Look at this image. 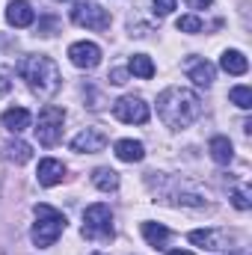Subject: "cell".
Wrapping results in <instances>:
<instances>
[{
    "instance_id": "1",
    "label": "cell",
    "mask_w": 252,
    "mask_h": 255,
    "mask_svg": "<svg viewBox=\"0 0 252 255\" xmlns=\"http://www.w3.org/2000/svg\"><path fill=\"white\" fill-rule=\"evenodd\" d=\"M157 116L172 130H184L202 116V98L187 86H169L157 95Z\"/></svg>"
},
{
    "instance_id": "2",
    "label": "cell",
    "mask_w": 252,
    "mask_h": 255,
    "mask_svg": "<svg viewBox=\"0 0 252 255\" xmlns=\"http://www.w3.org/2000/svg\"><path fill=\"white\" fill-rule=\"evenodd\" d=\"M18 74L30 86V92L39 95V98H45V101L54 98L60 92V86H63L60 65L54 63L51 57H45V54H27V57H21L18 60Z\"/></svg>"
},
{
    "instance_id": "3",
    "label": "cell",
    "mask_w": 252,
    "mask_h": 255,
    "mask_svg": "<svg viewBox=\"0 0 252 255\" xmlns=\"http://www.w3.org/2000/svg\"><path fill=\"white\" fill-rule=\"evenodd\" d=\"M65 217L57 211V208H51V205H36V223H33V232H30V238H33V244L39 247V250H48V247H54L57 241H60V235L65 232Z\"/></svg>"
},
{
    "instance_id": "4",
    "label": "cell",
    "mask_w": 252,
    "mask_h": 255,
    "mask_svg": "<svg viewBox=\"0 0 252 255\" xmlns=\"http://www.w3.org/2000/svg\"><path fill=\"white\" fill-rule=\"evenodd\" d=\"M63 125H65V110L63 107H57V104H45L42 110H39V119H36V136H39V142L42 145H57L60 139H63Z\"/></svg>"
},
{
    "instance_id": "5",
    "label": "cell",
    "mask_w": 252,
    "mask_h": 255,
    "mask_svg": "<svg viewBox=\"0 0 252 255\" xmlns=\"http://www.w3.org/2000/svg\"><path fill=\"white\" fill-rule=\"evenodd\" d=\"M83 238L89 241H107L113 238V211L110 205L98 202L83 211Z\"/></svg>"
},
{
    "instance_id": "6",
    "label": "cell",
    "mask_w": 252,
    "mask_h": 255,
    "mask_svg": "<svg viewBox=\"0 0 252 255\" xmlns=\"http://www.w3.org/2000/svg\"><path fill=\"white\" fill-rule=\"evenodd\" d=\"M71 21L77 24V27H86V30H110V12L104 9V6H98V3H77L74 9H71Z\"/></svg>"
},
{
    "instance_id": "7",
    "label": "cell",
    "mask_w": 252,
    "mask_h": 255,
    "mask_svg": "<svg viewBox=\"0 0 252 255\" xmlns=\"http://www.w3.org/2000/svg\"><path fill=\"white\" fill-rule=\"evenodd\" d=\"M113 116L125 125H145L148 122V104L139 98V95H122L116 104H113Z\"/></svg>"
},
{
    "instance_id": "8",
    "label": "cell",
    "mask_w": 252,
    "mask_h": 255,
    "mask_svg": "<svg viewBox=\"0 0 252 255\" xmlns=\"http://www.w3.org/2000/svg\"><path fill=\"white\" fill-rule=\"evenodd\" d=\"M107 142H110V139H107V133H104L101 128L89 125L71 139V151H77V154H98V151L107 148Z\"/></svg>"
},
{
    "instance_id": "9",
    "label": "cell",
    "mask_w": 252,
    "mask_h": 255,
    "mask_svg": "<svg viewBox=\"0 0 252 255\" xmlns=\"http://www.w3.org/2000/svg\"><path fill=\"white\" fill-rule=\"evenodd\" d=\"M68 60H71V65L89 71V68H95V65L101 63V48L95 42H74L68 48Z\"/></svg>"
},
{
    "instance_id": "10",
    "label": "cell",
    "mask_w": 252,
    "mask_h": 255,
    "mask_svg": "<svg viewBox=\"0 0 252 255\" xmlns=\"http://www.w3.org/2000/svg\"><path fill=\"white\" fill-rule=\"evenodd\" d=\"M184 71H187V77L196 83V86H211L214 83V77H217V68L208 63L205 57H187L184 60Z\"/></svg>"
},
{
    "instance_id": "11",
    "label": "cell",
    "mask_w": 252,
    "mask_h": 255,
    "mask_svg": "<svg viewBox=\"0 0 252 255\" xmlns=\"http://www.w3.org/2000/svg\"><path fill=\"white\" fill-rule=\"evenodd\" d=\"M190 244L199 247V250H226L229 247V235L223 229H196L190 232Z\"/></svg>"
},
{
    "instance_id": "12",
    "label": "cell",
    "mask_w": 252,
    "mask_h": 255,
    "mask_svg": "<svg viewBox=\"0 0 252 255\" xmlns=\"http://www.w3.org/2000/svg\"><path fill=\"white\" fill-rule=\"evenodd\" d=\"M36 178H39L42 187H57V184L65 178V163L63 160H57V157H45V160H39V172H36Z\"/></svg>"
},
{
    "instance_id": "13",
    "label": "cell",
    "mask_w": 252,
    "mask_h": 255,
    "mask_svg": "<svg viewBox=\"0 0 252 255\" xmlns=\"http://www.w3.org/2000/svg\"><path fill=\"white\" fill-rule=\"evenodd\" d=\"M6 21H9L12 27H30V24L36 21V12H33V6H30L27 0H12V3L6 6Z\"/></svg>"
},
{
    "instance_id": "14",
    "label": "cell",
    "mask_w": 252,
    "mask_h": 255,
    "mask_svg": "<svg viewBox=\"0 0 252 255\" xmlns=\"http://www.w3.org/2000/svg\"><path fill=\"white\" fill-rule=\"evenodd\" d=\"M0 122L6 130H12V133H24L30 122H33V116H30V110H24V107H9V110H3V116H0Z\"/></svg>"
},
{
    "instance_id": "15",
    "label": "cell",
    "mask_w": 252,
    "mask_h": 255,
    "mask_svg": "<svg viewBox=\"0 0 252 255\" xmlns=\"http://www.w3.org/2000/svg\"><path fill=\"white\" fill-rule=\"evenodd\" d=\"M116 157L122 163H139L145 157V145L139 139H119L116 142Z\"/></svg>"
},
{
    "instance_id": "16",
    "label": "cell",
    "mask_w": 252,
    "mask_h": 255,
    "mask_svg": "<svg viewBox=\"0 0 252 255\" xmlns=\"http://www.w3.org/2000/svg\"><path fill=\"white\" fill-rule=\"evenodd\" d=\"M220 68L229 71V74H235V77H241V74L250 71V63H247V57H244L241 51H223V57H220Z\"/></svg>"
},
{
    "instance_id": "17",
    "label": "cell",
    "mask_w": 252,
    "mask_h": 255,
    "mask_svg": "<svg viewBox=\"0 0 252 255\" xmlns=\"http://www.w3.org/2000/svg\"><path fill=\"white\" fill-rule=\"evenodd\" d=\"M92 184H95L101 193H113L116 187H119V172L110 169V166H98V169L92 172Z\"/></svg>"
},
{
    "instance_id": "18",
    "label": "cell",
    "mask_w": 252,
    "mask_h": 255,
    "mask_svg": "<svg viewBox=\"0 0 252 255\" xmlns=\"http://www.w3.org/2000/svg\"><path fill=\"white\" fill-rule=\"evenodd\" d=\"M208 151H211V157L217 160V163H232V157H235V148H232V142H229V136H214L211 142H208Z\"/></svg>"
},
{
    "instance_id": "19",
    "label": "cell",
    "mask_w": 252,
    "mask_h": 255,
    "mask_svg": "<svg viewBox=\"0 0 252 255\" xmlns=\"http://www.w3.org/2000/svg\"><path fill=\"white\" fill-rule=\"evenodd\" d=\"M142 238L148 241V247L160 250V247H166V241H169V229L160 226V223H142Z\"/></svg>"
},
{
    "instance_id": "20",
    "label": "cell",
    "mask_w": 252,
    "mask_h": 255,
    "mask_svg": "<svg viewBox=\"0 0 252 255\" xmlns=\"http://www.w3.org/2000/svg\"><path fill=\"white\" fill-rule=\"evenodd\" d=\"M127 71H130L133 77L151 80V77H154V63H151V57H145V54H133L130 63H127Z\"/></svg>"
},
{
    "instance_id": "21",
    "label": "cell",
    "mask_w": 252,
    "mask_h": 255,
    "mask_svg": "<svg viewBox=\"0 0 252 255\" xmlns=\"http://www.w3.org/2000/svg\"><path fill=\"white\" fill-rule=\"evenodd\" d=\"M6 157L12 160V163H18V166H24L30 157H33V148L24 142V139H9V145H6Z\"/></svg>"
},
{
    "instance_id": "22",
    "label": "cell",
    "mask_w": 252,
    "mask_h": 255,
    "mask_svg": "<svg viewBox=\"0 0 252 255\" xmlns=\"http://www.w3.org/2000/svg\"><path fill=\"white\" fill-rule=\"evenodd\" d=\"M175 27H178V33H190V36H196V33L205 30V24H202L199 15H181V18L175 21Z\"/></svg>"
},
{
    "instance_id": "23",
    "label": "cell",
    "mask_w": 252,
    "mask_h": 255,
    "mask_svg": "<svg viewBox=\"0 0 252 255\" xmlns=\"http://www.w3.org/2000/svg\"><path fill=\"white\" fill-rule=\"evenodd\" d=\"M229 98H232V104H238L241 110H250L252 107V89L250 86H235V89L229 92Z\"/></svg>"
},
{
    "instance_id": "24",
    "label": "cell",
    "mask_w": 252,
    "mask_h": 255,
    "mask_svg": "<svg viewBox=\"0 0 252 255\" xmlns=\"http://www.w3.org/2000/svg\"><path fill=\"white\" fill-rule=\"evenodd\" d=\"M232 205L238 211H247L250 208V193H247V187H238V190L232 193Z\"/></svg>"
},
{
    "instance_id": "25",
    "label": "cell",
    "mask_w": 252,
    "mask_h": 255,
    "mask_svg": "<svg viewBox=\"0 0 252 255\" xmlns=\"http://www.w3.org/2000/svg\"><path fill=\"white\" fill-rule=\"evenodd\" d=\"M151 6H154V15H169L172 9H175V0H151Z\"/></svg>"
},
{
    "instance_id": "26",
    "label": "cell",
    "mask_w": 252,
    "mask_h": 255,
    "mask_svg": "<svg viewBox=\"0 0 252 255\" xmlns=\"http://www.w3.org/2000/svg\"><path fill=\"white\" fill-rule=\"evenodd\" d=\"M107 80H110V83H116V86H122V83H127V71H125V68H113Z\"/></svg>"
},
{
    "instance_id": "27",
    "label": "cell",
    "mask_w": 252,
    "mask_h": 255,
    "mask_svg": "<svg viewBox=\"0 0 252 255\" xmlns=\"http://www.w3.org/2000/svg\"><path fill=\"white\" fill-rule=\"evenodd\" d=\"M54 30H57V21H45V24L39 27V33H42V36H54Z\"/></svg>"
},
{
    "instance_id": "28",
    "label": "cell",
    "mask_w": 252,
    "mask_h": 255,
    "mask_svg": "<svg viewBox=\"0 0 252 255\" xmlns=\"http://www.w3.org/2000/svg\"><path fill=\"white\" fill-rule=\"evenodd\" d=\"M211 3H214V0H187V6H190V9H208Z\"/></svg>"
},
{
    "instance_id": "29",
    "label": "cell",
    "mask_w": 252,
    "mask_h": 255,
    "mask_svg": "<svg viewBox=\"0 0 252 255\" xmlns=\"http://www.w3.org/2000/svg\"><path fill=\"white\" fill-rule=\"evenodd\" d=\"M6 86H9L6 83V71H0V92H6Z\"/></svg>"
},
{
    "instance_id": "30",
    "label": "cell",
    "mask_w": 252,
    "mask_h": 255,
    "mask_svg": "<svg viewBox=\"0 0 252 255\" xmlns=\"http://www.w3.org/2000/svg\"><path fill=\"white\" fill-rule=\"evenodd\" d=\"M169 255H193V253H187V250H172Z\"/></svg>"
},
{
    "instance_id": "31",
    "label": "cell",
    "mask_w": 252,
    "mask_h": 255,
    "mask_svg": "<svg viewBox=\"0 0 252 255\" xmlns=\"http://www.w3.org/2000/svg\"><path fill=\"white\" fill-rule=\"evenodd\" d=\"M0 187H3V160H0Z\"/></svg>"
},
{
    "instance_id": "32",
    "label": "cell",
    "mask_w": 252,
    "mask_h": 255,
    "mask_svg": "<svg viewBox=\"0 0 252 255\" xmlns=\"http://www.w3.org/2000/svg\"><path fill=\"white\" fill-rule=\"evenodd\" d=\"M95 255H104V253H95Z\"/></svg>"
},
{
    "instance_id": "33",
    "label": "cell",
    "mask_w": 252,
    "mask_h": 255,
    "mask_svg": "<svg viewBox=\"0 0 252 255\" xmlns=\"http://www.w3.org/2000/svg\"><path fill=\"white\" fill-rule=\"evenodd\" d=\"M229 255H238V253H229Z\"/></svg>"
}]
</instances>
